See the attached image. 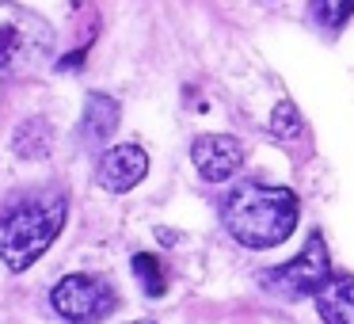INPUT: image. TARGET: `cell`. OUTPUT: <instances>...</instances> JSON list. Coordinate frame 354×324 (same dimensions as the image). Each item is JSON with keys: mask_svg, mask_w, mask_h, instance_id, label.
Returning a JSON list of instances; mask_svg holds the SVG:
<instances>
[{"mask_svg": "<svg viewBox=\"0 0 354 324\" xmlns=\"http://www.w3.org/2000/svg\"><path fill=\"white\" fill-rule=\"evenodd\" d=\"M316 309L324 324H354V275H331L316 294Z\"/></svg>", "mask_w": 354, "mask_h": 324, "instance_id": "9", "label": "cell"}, {"mask_svg": "<svg viewBox=\"0 0 354 324\" xmlns=\"http://www.w3.org/2000/svg\"><path fill=\"white\" fill-rule=\"evenodd\" d=\"M297 195L290 187H270V183H236L221 202V225L236 244L263 252L297 229Z\"/></svg>", "mask_w": 354, "mask_h": 324, "instance_id": "1", "label": "cell"}, {"mask_svg": "<svg viewBox=\"0 0 354 324\" xmlns=\"http://www.w3.org/2000/svg\"><path fill=\"white\" fill-rule=\"evenodd\" d=\"M50 149V130L42 118H31V123L24 126V130L16 134V153L19 156H42Z\"/></svg>", "mask_w": 354, "mask_h": 324, "instance_id": "13", "label": "cell"}, {"mask_svg": "<svg viewBox=\"0 0 354 324\" xmlns=\"http://www.w3.org/2000/svg\"><path fill=\"white\" fill-rule=\"evenodd\" d=\"M133 275H138L141 290H145L149 298H160V294L168 290V275H164L160 260H156L153 252H138V255H133Z\"/></svg>", "mask_w": 354, "mask_h": 324, "instance_id": "10", "label": "cell"}, {"mask_svg": "<svg viewBox=\"0 0 354 324\" xmlns=\"http://www.w3.org/2000/svg\"><path fill=\"white\" fill-rule=\"evenodd\" d=\"M54 50V27L16 0H0V73L27 77Z\"/></svg>", "mask_w": 354, "mask_h": 324, "instance_id": "3", "label": "cell"}, {"mask_svg": "<svg viewBox=\"0 0 354 324\" xmlns=\"http://www.w3.org/2000/svg\"><path fill=\"white\" fill-rule=\"evenodd\" d=\"M191 161L206 183H225L244 168V145L232 134H202L191 145Z\"/></svg>", "mask_w": 354, "mask_h": 324, "instance_id": "6", "label": "cell"}, {"mask_svg": "<svg viewBox=\"0 0 354 324\" xmlns=\"http://www.w3.org/2000/svg\"><path fill=\"white\" fill-rule=\"evenodd\" d=\"M133 324H153V321H133Z\"/></svg>", "mask_w": 354, "mask_h": 324, "instance_id": "14", "label": "cell"}, {"mask_svg": "<svg viewBox=\"0 0 354 324\" xmlns=\"http://www.w3.org/2000/svg\"><path fill=\"white\" fill-rule=\"evenodd\" d=\"M145 172H149V153L141 145H133V141H126V145H115L103 153L95 179H100L103 191L122 195V191H133L145 179Z\"/></svg>", "mask_w": 354, "mask_h": 324, "instance_id": "7", "label": "cell"}, {"mask_svg": "<svg viewBox=\"0 0 354 324\" xmlns=\"http://www.w3.org/2000/svg\"><path fill=\"white\" fill-rule=\"evenodd\" d=\"M118 103L111 100L107 92H92L84 100V118H80V138L88 141V145H107V138L115 134L118 126Z\"/></svg>", "mask_w": 354, "mask_h": 324, "instance_id": "8", "label": "cell"}, {"mask_svg": "<svg viewBox=\"0 0 354 324\" xmlns=\"http://www.w3.org/2000/svg\"><path fill=\"white\" fill-rule=\"evenodd\" d=\"M267 130H270V138H278V141H293V138L305 134V118H301V111L293 107L290 100H282L274 111H270Z\"/></svg>", "mask_w": 354, "mask_h": 324, "instance_id": "11", "label": "cell"}, {"mask_svg": "<svg viewBox=\"0 0 354 324\" xmlns=\"http://www.w3.org/2000/svg\"><path fill=\"white\" fill-rule=\"evenodd\" d=\"M335 275L328 260V244H324V233H313L308 244L293 255L290 263L282 267H270L259 275V286L267 294H278V298H290V301H305L316 298V294L328 286V278Z\"/></svg>", "mask_w": 354, "mask_h": 324, "instance_id": "4", "label": "cell"}, {"mask_svg": "<svg viewBox=\"0 0 354 324\" xmlns=\"http://www.w3.org/2000/svg\"><path fill=\"white\" fill-rule=\"evenodd\" d=\"M69 202L65 195H39L0 214V260L12 271H27L62 233Z\"/></svg>", "mask_w": 354, "mask_h": 324, "instance_id": "2", "label": "cell"}, {"mask_svg": "<svg viewBox=\"0 0 354 324\" xmlns=\"http://www.w3.org/2000/svg\"><path fill=\"white\" fill-rule=\"evenodd\" d=\"M50 301H54L57 316H65V321H73V324H95L118 305L115 290L95 275H65L62 282L54 286Z\"/></svg>", "mask_w": 354, "mask_h": 324, "instance_id": "5", "label": "cell"}, {"mask_svg": "<svg viewBox=\"0 0 354 324\" xmlns=\"http://www.w3.org/2000/svg\"><path fill=\"white\" fill-rule=\"evenodd\" d=\"M354 16V0H313V19L324 31H339Z\"/></svg>", "mask_w": 354, "mask_h": 324, "instance_id": "12", "label": "cell"}]
</instances>
